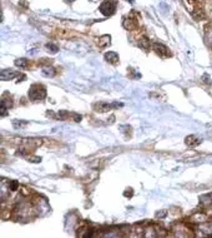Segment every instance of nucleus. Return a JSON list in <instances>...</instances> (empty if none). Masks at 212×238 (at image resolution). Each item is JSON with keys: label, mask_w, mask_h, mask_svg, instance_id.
<instances>
[{"label": "nucleus", "mask_w": 212, "mask_h": 238, "mask_svg": "<svg viewBox=\"0 0 212 238\" xmlns=\"http://www.w3.org/2000/svg\"><path fill=\"white\" fill-rule=\"evenodd\" d=\"M43 75L44 77H49V78H52L55 74H56V70L54 69V68H51V67H46V68H44L43 69Z\"/></svg>", "instance_id": "10"}, {"label": "nucleus", "mask_w": 212, "mask_h": 238, "mask_svg": "<svg viewBox=\"0 0 212 238\" xmlns=\"http://www.w3.org/2000/svg\"><path fill=\"white\" fill-rule=\"evenodd\" d=\"M13 124H14V127H15V128H18V127L20 128V127L26 126V124H27V122H20V121L18 122V121H14V122H13Z\"/></svg>", "instance_id": "14"}, {"label": "nucleus", "mask_w": 212, "mask_h": 238, "mask_svg": "<svg viewBox=\"0 0 212 238\" xmlns=\"http://www.w3.org/2000/svg\"><path fill=\"white\" fill-rule=\"evenodd\" d=\"M139 46L141 48V49H143V50H148L150 49V42H148V39L147 38H141L140 40H139Z\"/></svg>", "instance_id": "11"}, {"label": "nucleus", "mask_w": 212, "mask_h": 238, "mask_svg": "<svg viewBox=\"0 0 212 238\" xmlns=\"http://www.w3.org/2000/svg\"><path fill=\"white\" fill-rule=\"evenodd\" d=\"M27 97L31 102H40L46 98V88L43 84H33L29 89Z\"/></svg>", "instance_id": "1"}, {"label": "nucleus", "mask_w": 212, "mask_h": 238, "mask_svg": "<svg viewBox=\"0 0 212 238\" xmlns=\"http://www.w3.org/2000/svg\"><path fill=\"white\" fill-rule=\"evenodd\" d=\"M46 49L48 50H50V53H57V50H59V48H57V45L56 44H52V43H49V44H46Z\"/></svg>", "instance_id": "12"}, {"label": "nucleus", "mask_w": 212, "mask_h": 238, "mask_svg": "<svg viewBox=\"0 0 212 238\" xmlns=\"http://www.w3.org/2000/svg\"><path fill=\"white\" fill-rule=\"evenodd\" d=\"M110 39H111L110 35H102V37L99 39V43H98L99 46H100V48H106V46L110 45V43H111Z\"/></svg>", "instance_id": "7"}, {"label": "nucleus", "mask_w": 212, "mask_h": 238, "mask_svg": "<svg viewBox=\"0 0 212 238\" xmlns=\"http://www.w3.org/2000/svg\"><path fill=\"white\" fill-rule=\"evenodd\" d=\"M152 49L155 50L156 54H159V55L162 56V58H167V56L171 55L170 49H168L166 45L161 44V43H154V44H152Z\"/></svg>", "instance_id": "4"}, {"label": "nucleus", "mask_w": 212, "mask_h": 238, "mask_svg": "<svg viewBox=\"0 0 212 238\" xmlns=\"http://www.w3.org/2000/svg\"><path fill=\"white\" fill-rule=\"evenodd\" d=\"M132 194H134V192H132V188H129V189H126V192L124 193V196H125V197H132Z\"/></svg>", "instance_id": "15"}, {"label": "nucleus", "mask_w": 212, "mask_h": 238, "mask_svg": "<svg viewBox=\"0 0 212 238\" xmlns=\"http://www.w3.org/2000/svg\"><path fill=\"white\" fill-rule=\"evenodd\" d=\"M20 75L19 72H14V70H2V74H0V78L2 80H11L14 78H18Z\"/></svg>", "instance_id": "6"}, {"label": "nucleus", "mask_w": 212, "mask_h": 238, "mask_svg": "<svg viewBox=\"0 0 212 238\" xmlns=\"http://www.w3.org/2000/svg\"><path fill=\"white\" fill-rule=\"evenodd\" d=\"M200 143H201V140H200L197 137H195V135H189V137L186 138V144H187V145L193 147V145H197V144H200Z\"/></svg>", "instance_id": "8"}, {"label": "nucleus", "mask_w": 212, "mask_h": 238, "mask_svg": "<svg viewBox=\"0 0 212 238\" xmlns=\"http://www.w3.org/2000/svg\"><path fill=\"white\" fill-rule=\"evenodd\" d=\"M117 107H123V104L121 103H105V102H100V103H96L94 104V109L96 112H100V113H105V112H109L114 108H117Z\"/></svg>", "instance_id": "3"}, {"label": "nucleus", "mask_w": 212, "mask_h": 238, "mask_svg": "<svg viewBox=\"0 0 212 238\" xmlns=\"http://www.w3.org/2000/svg\"><path fill=\"white\" fill-rule=\"evenodd\" d=\"M116 7H117V3L116 0H105V2L101 3L99 10L101 14H104L105 16H110L115 13L116 10Z\"/></svg>", "instance_id": "2"}, {"label": "nucleus", "mask_w": 212, "mask_h": 238, "mask_svg": "<svg viewBox=\"0 0 212 238\" xmlns=\"http://www.w3.org/2000/svg\"><path fill=\"white\" fill-rule=\"evenodd\" d=\"M126 2H129V3H131V4H132V3H134V0H126Z\"/></svg>", "instance_id": "16"}, {"label": "nucleus", "mask_w": 212, "mask_h": 238, "mask_svg": "<svg viewBox=\"0 0 212 238\" xmlns=\"http://www.w3.org/2000/svg\"><path fill=\"white\" fill-rule=\"evenodd\" d=\"M9 188H10V191H16L18 188H19V182L18 181H11L10 183H9Z\"/></svg>", "instance_id": "13"}, {"label": "nucleus", "mask_w": 212, "mask_h": 238, "mask_svg": "<svg viewBox=\"0 0 212 238\" xmlns=\"http://www.w3.org/2000/svg\"><path fill=\"white\" fill-rule=\"evenodd\" d=\"M104 58H105V60L107 63H110V64H117L118 60H120V56H118V54L116 51H107V53H105Z\"/></svg>", "instance_id": "5"}, {"label": "nucleus", "mask_w": 212, "mask_h": 238, "mask_svg": "<svg viewBox=\"0 0 212 238\" xmlns=\"http://www.w3.org/2000/svg\"><path fill=\"white\" fill-rule=\"evenodd\" d=\"M14 63H15L16 67H19L21 69H24V68H26L29 65V60H27V59H25V58H19V59H16Z\"/></svg>", "instance_id": "9"}]
</instances>
